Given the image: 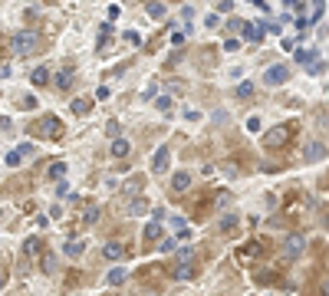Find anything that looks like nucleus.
Here are the masks:
<instances>
[{"label":"nucleus","instance_id":"nucleus-31","mask_svg":"<svg viewBox=\"0 0 329 296\" xmlns=\"http://www.w3.org/2000/svg\"><path fill=\"white\" fill-rule=\"evenodd\" d=\"M175 247H178V237H168V241H162V250H164V253H171Z\"/></svg>","mask_w":329,"mask_h":296},{"label":"nucleus","instance_id":"nucleus-3","mask_svg":"<svg viewBox=\"0 0 329 296\" xmlns=\"http://www.w3.org/2000/svg\"><path fill=\"white\" fill-rule=\"evenodd\" d=\"M286 142H290V129H286V125H276V129H270L263 135V148H270V152L283 148Z\"/></svg>","mask_w":329,"mask_h":296},{"label":"nucleus","instance_id":"nucleus-2","mask_svg":"<svg viewBox=\"0 0 329 296\" xmlns=\"http://www.w3.org/2000/svg\"><path fill=\"white\" fill-rule=\"evenodd\" d=\"M40 50V36H36V30H20L17 36H13V53L17 56H33Z\"/></svg>","mask_w":329,"mask_h":296},{"label":"nucleus","instance_id":"nucleus-30","mask_svg":"<svg viewBox=\"0 0 329 296\" xmlns=\"http://www.w3.org/2000/svg\"><path fill=\"white\" fill-rule=\"evenodd\" d=\"M56 194H59V197H69V185H66L63 178H59V181H56Z\"/></svg>","mask_w":329,"mask_h":296},{"label":"nucleus","instance_id":"nucleus-11","mask_svg":"<svg viewBox=\"0 0 329 296\" xmlns=\"http://www.w3.org/2000/svg\"><path fill=\"white\" fill-rule=\"evenodd\" d=\"M188 188H191V178H188L185 171H178V175H171V191H175V194H185Z\"/></svg>","mask_w":329,"mask_h":296},{"label":"nucleus","instance_id":"nucleus-13","mask_svg":"<svg viewBox=\"0 0 329 296\" xmlns=\"http://www.w3.org/2000/svg\"><path fill=\"white\" fill-rule=\"evenodd\" d=\"M30 82L33 86H50V69H46V66H36L30 73Z\"/></svg>","mask_w":329,"mask_h":296},{"label":"nucleus","instance_id":"nucleus-28","mask_svg":"<svg viewBox=\"0 0 329 296\" xmlns=\"http://www.w3.org/2000/svg\"><path fill=\"white\" fill-rule=\"evenodd\" d=\"M178 260H181V263H194V250H191V247H181Z\"/></svg>","mask_w":329,"mask_h":296},{"label":"nucleus","instance_id":"nucleus-20","mask_svg":"<svg viewBox=\"0 0 329 296\" xmlns=\"http://www.w3.org/2000/svg\"><path fill=\"white\" fill-rule=\"evenodd\" d=\"M155 237H162V220H152L145 227V241H155Z\"/></svg>","mask_w":329,"mask_h":296},{"label":"nucleus","instance_id":"nucleus-37","mask_svg":"<svg viewBox=\"0 0 329 296\" xmlns=\"http://www.w3.org/2000/svg\"><path fill=\"white\" fill-rule=\"evenodd\" d=\"M250 3H257V7H260V10H263V3H260V0H250Z\"/></svg>","mask_w":329,"mask_h":296},{"label":"nucleus","instance_id":"nucleus-22","mask_svg":"<svg viewBox=\"0 0 329 296\" xmlns=\"http://www.w3.org/2000/svg\"><path fill=\"white\" fill-rule=\"evenodd\" d=\"M148 17H155V20H162V17H164V3L152 0V3H148Z\"/></svg>","mask_w":329,"mask_h":296},{"label":"nucleus","instance_id":"nucleus-16","mask_svg":"<svg viewBox=\"0 0 329 296\" xmlns=\"http://www.w3.org/2000/svg\"><path fill=\"white\" fill-rule=\"evenodd\" d=\"M69 109H73V115H89L92 102H89V99H73V106H69Z\"/></svg>","mask_w":329,"mask_h":296},{"label":"nucleus","instance_id":"nucleus-27","mask_svg":"<svg viewBox=\"0 0 329 296\" xmlns=\"http://www.w3.org/2000/svg\"><path fill=\"white\" fill-rule=\"evenodd\" d=\"M237 227V214H227V217H220V230H234Z\"/></svg>","mask_w":329,"mask_h":296},{"label":"nucleus","instance_id":"nucleus-9","mask_svg":"<svg viewBox=\"0 0 329 296\" xmlns=\"http://www.w3.org/2000/svg\"><path fill=\"white\" fill-rule=\"evenodd\" d=\"M23 257H27V260H40V257H43V241H40V237H27Z\"/></svg>","mask_w":329,"mask_h":296},{"label":"nucleus","instance_id":"nucleus-34","mask_svg":"<svg viewBox=\"0 0 329 296\" xmlns=\"http://www.w3.org/2000/svg\"><path fill=\"white\" fill-rule=\"evenodd\" d=\"M218 10H220V13H230V10H234V3H230V0H220Z\"/></svg>","mask_w":329,"mask_h":296},{"label":"nucleus","instance_id":"nucleus-12","mask_svg":"<svg viewBox=\"0 0 329 296\" xmlns=\"http://www.w3.org/2000/svg\"><path fill=\"white\" fill-rule=\"evenodd\" d=\"M53 82H56V89H69L73 86V69H56Z\"/></svg>","mask_w":329,"mask_h":296},{"label":"nucleus","instance_id":"nucleus-4","mask_svg":"<svg viewBox=\"0 0 329 296\" xmlns=\"http://www.w3.org/2000/svg\"><path fill=\"white\" fill-rule=\"evenodd\" d=\"M230 30H241V36L247 43H260L263 40V30L257 23H247V20H230Z\"/></svg>","mask_w":329,"mask_h":296},{"label":"nucleus","instance_id":"nucleus-25","mask_svg":"<svg viewBox=\"0 0 329 296\" xmlns=\"http://www.w3.org/2000/svg\"><path fill=\"white\" fill-rule=\"evenodd\" d=\"M155 109L168 115V112H171V99H168V96H158V99H155Z\"/></svg>","mask_w":329,"mask_h":296},{"label":"nucleus","instance_id":"nucleus-5","mask_svg":"<svg viewBox=\"0 0 329 296\" xmlns=\"http://www.w3.org/2000/svg\"><path fill=\"white\" fill-rule=\"evenodd\" d=\"M303 247H306V241H303L300 234H290V237L283 241V257L286 260H296V257L303 253Z\"/></svg>","mask_w":329,"mask_h":296},{"label":"nucleus","instance_id":"nucleus-26","mask_svg":"<svg viewBox=\"0 0 329 296\" xmlns=\"http://www.w3.org/2000/svg\"><path fill=\"white\" fill-rule=\"evenodd\" d=\"M253 96V82H241L237 86V99H250Z\"/></svg>","mask_w":329,"mask_h":296},{"label":"nucleus","instance_id":"nucleus-1","mask_svg":"<svg viewBox=\"0 0 329 296\" xmlns=\"http://www.w3.org/2000/svg\"><path fill=\"white\" fill-rule=\"evenodd\" d=\"M33 135H36V138H46V142H56V138H63V122L56 119V115H43V119L33 125Z\"/></svg>","mask_w":329,"mask_h":296},{"label":"nucleus","instance_id":"nucleus-24","mask_svg":"<svg viewBox=\"0 0 329 296\" xmlns=\"http://www.w3.org/2000/svg\"><path fill=\"white\" fill-rule=\"evenodd\" d=\"M7 164H10V168H20V164H23V152H20V148H13V152L7 155Z\"/></svg>","mask_w":329,"mask_h":296},{"label":"nucleus","instance_id":"nucleus-35","mask_svg":"<svg viewBox=\"0 0 329 296\" xmlns=\"http://www.w3.org/2000/svg\"><path fill=\"white\" fill-rule=\"evenodd\" d=\"M247 129H250V132H260V119H257V115H253V119H247Z\"/></svg>","mask_w":329,"mask_h":296},{"label":"nucleus","instance_id":"nucleus-19","mask_svg":"<svg viewBox=\"0 0 329 296\" xmlns=\"http://www.w3.org/2000/svg\"><path fill=\"white\" fill-rule=\"evenodd\" d=\"M171 276H175V280H191L194 270H191V263H178V270H171Z\"/></svg>","mask_w":329,"mask_h":296},{"label":"nucleus","instance_id":"nucleus-6","mask_svg":"<svg viewBox=\"0 0 329 296\" xmlns=\"http://www.w3.org/2000/svg\"><path fill=\"white\" fill-rule=\"evenodd\" d=\"M286 79H290V69H286V66H270V69L263 73V82H267V86H283Z\"/></svg>","mask_w":329,"mask_h":296},{"label":"nucleus","instance_id":"nucleus-14","mask_svg":"<svg viewBox=\"0 0 329 296\" xmlns=\"http://www.w3.org/2000/svg\"><path fill=\"white\" fill-rule=\"evenodd\" d=\"M125 276H129V270H125V267H112L109 276H106V283H109V286H119V283H125Z\"/></svg>","mask_w":329,"mask_h":296},{"label":"nucleus","instance_id":"nucleus-21","mask_svg":"<svg viewBox=\"0 0 329 296\" xmlns=\"http://www.w3.org/2000/svg\"><path fill=\"white\" fill-rule=\"evenodd\" d=\"M96 220H99V208H96V204H89L86 214H82V224H86V227H92Z\"/></svg>","mask_w":329,"mask_h":296},{"label":"nucleus","instance_id":"nucleus-7","mask_svg":"<svg viewBox=\"0 0 329 296\" xmlns=\"http://www.w3.org/2000/svg\"><path fill=\"white\" fill-rule=\"evenodd\" d=\"M125 253H129V247H125L122 241H106L102 243V257H106V260H122Z\"/></svg>","mask_w":329,"mask_h":296},{"label":"nucleus","instance_id":"nucleus-29","mask_svg":"<svg viewBox=\"0 0 329 296\" xmlns=\"http://www.w3.org/2000/svg\"><path fill=\"white\" fill-rule=\"evenodd\" d=\"M40 260H43V273H53V270H56V257L46 253V257H40Z\"/></svg>","mask_w":329,"mask_h":296},{"label":"nucleus","instance_id":"nucleus-33","mask_svg":"<svg viewBox=\"0 0 329 296\" xmlns=\"http://www.w3.org/2000/svg\"><path fill=\"white\" fill-rule=\"evenodd\" d=\"M109 96H112V92H109V86H99V89H96V99H102V102H106Z\"/></svg>","mask_w":329,"mask_h":296},{"label":"nucleus","instance_id":"nucleus-10","mask_svg":"<svg viewBox=\"0 0 329 296\" xmlns=\"http://www.w3.org/2000/svg\"><path fill=\"white\" fill-rule=\"evenodd\" d=\"M303 158H306V161H323V158H326V142H309Z\"/></svg>","mask_w":329,"mask_h":296},{"label":"nucleus","instance_id":"nucleus-17","mask_svg":"<svg viewBox=\"0 0 329 296\" xmlns=\"http://www.w3.org/2000/svg\"><path fill=\"white\" fill-rule=\"evenodd\" d=\"M66 257H79V253L86 250V241H66Z\"/></svg>","mask_w":329,"mask_h":296},{"label":"nucleus","instance_id":"nucleus-8","mask_svg":"<svg viewBox=\"0 0 329 296\" xmlns=\"http://www.w3.org/2000/svg\"><path fill=\"white\" fill-rule=\"evenodd\" d=\"M168 161H171V152L162 145V148L152 155V175H164V171H168Z\"/></svg>","mask_w":329,"mask_h":296},{"label":"nucleus","instance_id":"nucleus-15","mask_svg":"<svg viewBox=\"0 0 329 296\" xmlns=\"http://www.w3.org/2000/svg\"><path fill=\"white\" fill-rule=\"evenodd\" d=\"M148 208H152V204H148L145 197H135V201L129 204V214L132 217H138V214H148Z\"/></svg>","mask_w":329,"mask_h":296},{"label":"nucleus","instance_id":"nucleus-36","mask_svg":"<svg viewBox=\"0 0 329 296\" xmlns=\"http://www.w3.org/2000/svg\"><path fill=\"white\" fill-rule=\"evenodd\" d=\"M0 286H7V273L3 270H0Z\"/></svg>","mask_w":329,"mask_h":296},{"label":"nucleus","instance_id":"nucleus-32","mask_svg":"<svg viewBox=\"0 0 329 296\" xmlns=\"http://www.w3.org/2000/svg\"><path fill=\"white\" fill-rule=\"evenodd\" d=\"M125 40H129L132 46H138V43H142V36H138V33H135V30H129V33H125Z\"/></svg>","mask_w":329,"mask_h":296},{"label":"nucleus","instance_id":"nucleus-23","mask_svg":"<svg viewBox=\"0 0 329 296\" xmlns=\"http://www.w3.org/2000/svg\"><path fill=\"white\" fill-rule=\"evenodd\" d=\"M63 175H66V161H56V164H50V178H53V181H59Z\"/></svg>","mask_w":329,"mask_h":296},{"label":"nucleus","instance_id":"nucleus-18","mask_svg":"<svg viewBox=\"0 0 329 296\" xmlns=\"http://www.w3.org/2000/svg\"><path fill=\"white\" fill-rule=\"evenodd\" d=\"M129 152H132V145L125 142V138H115V142H112V155H115V158H125Z\"/></svg>","mask_w":329,"mask_h":296}]
</instances>
